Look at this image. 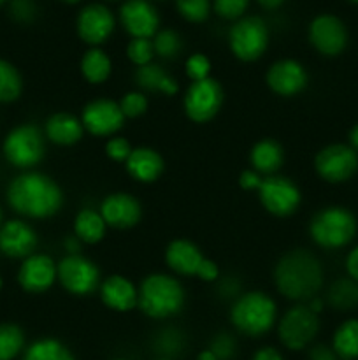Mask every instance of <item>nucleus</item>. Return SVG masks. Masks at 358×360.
Segmentation results:
<instances>
[{
    "instance_id": "3c124183",
    "label": "nucleus",
    "mask_w": 358,
    "mask_h": 360,
    "mask_svg": "<svg viewBox=\"0 0 358 360\" xmlns=\"http://www.w3.org/2000/svg\"><path fill=\"white\" fill-rule=\"evenodd\" d=\"M79 245L81 241L76 238V236H74V238H67L65 241V248L67 252H70V255H77V252H79Z\"/></svg>"
},
{
    "instance_id": "6e6552de",
    "label": "nucleus",
    "mask_w": 358,
    "mask_h": 360,
    "mask_svg": "<svg viewBox=\"0 0 358 360\" xmlns=\"http://www.w3.org/2000/svg\"><path fill=\"white\" fill-rule=\"evenodd\" d=\"M318 329V315L307 306H295L281 320L279 338L290 350H302L314 340Z\"/></svg>"
},
{
    "instance_id": "0e129e2a",
    "label": "nucleus",
    "mask_w": 358,
    "mask_h": 360,
    "mask_svg": "<svg viewBox=\"0 0 358 360\" xmlns=\"http://www.w3.org/2000/svg\"><path fill=\"white\" fill-rule=\"evenodd\" d=\"M160 360H168V359H160Z\"/></svg>"
},
{
    "instance_id": "4d7b16f0",
    "label": "nucleus",
    "mask_w": 358,
    "mask_h": 360,
    "mask_svg": "<svg viewBox=\"0 0 358 360\" xmlns=\"http://www.w3.org/2000/svg\"><path fill=\"white\" fill-rule=\"evenodd\" d=\"M63 2H70V4H74V2H79V0H63Z\"/></svg>"
},
{
    "instance_id": "f3484780",
    "label": "nucleus",
    "mask_w": 358,
    "mask_h": 360,
    "mask_svg": "<svg viewBox=\"0 0 358 360\" xmlns=\"http://www.w3.org/2000/svg\"><path fill=\"white\" fill-rule=\"evenodd\" d=\"M267 83L274 94L291 97L304 90L307 84V74L304 67L295 60H281L269 69Z\"/></svg>"
},
{
    "instance_id": "f704fd0d",
    "label": "nucleus",
    "mask_w": 358,
    "mask_h": 360,
    "mask_svg": "<svg viewBox=\"0 0 358 360\" xmlns=\"http://www.w3.org/2000/svg\"><path fill=\"white\" fill-rule=\"evenodd\" d=\"M153 48L161 58L171 60L179 55V51H181L183 48V42H181V37L178 35V32L168 30L167 28V30L158 32L157 37H154L153 41Z\"/></svg>"
},
{
    "instance_id": "dca6fc26",
    "label": "nucleus",
    "mask_w": 358,
    "mask_h": 360,
    "mask_svg": "<svg viewBox=\"0 0 358 360\" xmlns=\"http://www.w3.org/2000/svg\"><path fill=\"white\" fill-rule=\"evenodd\" d=\"M114 30V16L102 4H90L77 16V34L91 46L102 44Z\"/></svg>"
},
{
    "instance_id": "5fc2aeb1",
    "label": "nucleus",
    "mask_w": 358,
    "mask_h": 360,
    "mask_svg": "<svg viewBox=\"0 0 358 360\" xmlns=\"http://www.w3.org/2000/svg\"><path fill=\"white\" fill-rule=\"evenodd\" d=\"M350 143L353 150H358V125H354L350 132Z\"/></svg>"
},
{
    "instance_id": "5701e85b",
    "label": "nucleus",
    "mask_w": 358,
    "mask_h": 360,
    "mask_svg": "<svg viewBox=\"0 0 358 360\" xmlns=\"http://www.w3.org/2000/svg\"><path fill=\"white\" fill-rule=\"evenodd\" d=\"M126 169L137 181L151 183L160 178L164 172V160L151 148H137V150H132L130 157L126 158Z\"/></svg>"
},
{
    "instance_id": "f03ea898",
    "label": "nucleus",
    "mask_w": 358,
    "mask_h": 360,
    "mask_svg": "<svg viewBox=\"0 0 358 360\" xmlns=\"http://www.w3.org/2000/svg\"><path fill=\"white\" fill-rule=\"evenodd\" d=\"M274 280L277 290L284 297L293 301H311L321 288L323 271L314 255L297 250L277 262Z\"/></svg>"
},
{
    "instance_id": "4c0bfd02",
    "label": "nucleus",
    "mask_w": 358,
    "mask_h": 360,
    "mask_svg": "<svg viewBox=\"0 0 358 360\" xmlns=\"http://www.w3.org/2000/svg\"><path fill=\"white\" fill-rule=\"evenodd\" d=\"M119 108H121L123 116L125 118H137V116L144 115L147 109V101L142 94L139 91H130L119 102Z\"/></svg>"
},
{
    "instance_id": "bf43d9fd",
    "label": "nucleus",
    "mask_w": 358,
    "mask_h": 360,
    "mask_svg": "<svg viewBox=\"0 0 358 360\" xmlns=\"http://www.w3.org/2000/svg\"><path fill=\"white\" fill-rule=\"evenodd\" d=\"M0 221H2V211H0Z\"/></svg>"
},
{
    "instance_id": "39448f33",
    "label": "nucleus",
    "mask_w": 358,
    "mask_h": 360,
    "mask_svg": "<svg viewBox=\"0 0 358 360\" xmlns=\"http://www.w3.org/2000/svg\"><path fill=\"white\" fill-rule=\"evenodd\" d=\"M311 238L323 248L346 246L357 234V220L344 207H326L311 220Z\"/></svg>"
},
{
    "instance_id": "c9c22d12",
    "label": "nucleus",
    "mask_w": 358,
    "mask_h": 360,
    "mask_svg": "<svg viewBox=\"0 0 358 360\" xmlns=\"http://www.w3.org/2000/svg\"><path fill=\"white\" fill-rule=\"evenodd\" d=\"M209 0H178V11L183 18L193 23H200L209 16Z\"/></svg>"
},
{
    "instance_id": "37998d69",
    "label": "nucleus",
    "mask_w": 358,
    "mask_h": 360,
    "mask_svg": "<svg viewBox=\"0 0 358 360\" xmlns=\"http://www.w3.org/2000/svg\"><path fill=\"white\" fill-rule=\"evenodd\" d=\"M105 153L116 162H126V158L132 153V148H130L126 139H123V137H114V139H111L105 144Z\"/></svg>"
},
{
    "instance_id": "de8ad7c7",
    "label": "nucleus",
    "mask_w": 358,
    "mask_h": 360,
    "mask_svg": "<svg viewBox=\"0 0 358 360\" xmlns=\"http://www.w3.org/2000/svg\"><path fill=\"white\" fill-rule=\"evenodd\" d=\"M346 267H347V273H350V276L353 278L354 281H358V246L350 253V255H347Z\"/></svg>"
},
{
    "instance_id": "2f4dec72",
    "label": "nucleus",
    "mask_w": 358,
    "mask_h": 360,
    "mask_svg": "<svg viewBox=\"0 0 358 360\" xmlns=\"http://www.w3.org/2000/svg\"><path fill=\"white\" fill-rule=\"evenodd\" d=\"M23 330L13 323L0 326V360H13L23 350Z\"/></svg>"
},
{
    "instance_id": "20e7f679",
    "label": "nucleus",
    "mask_w": 358,
    "mask_h": 360,
    "mask_svg": "<svg viewBox=\"0 0 358 360\" xmlns=\"http://www.w3.org/2000/svg\"><path fill=\"white\" fill-rule=\"evenodd\" d=\"M276 302L263 292H249L241 295L234 304L230 319L237 330L251 338L269 333L276 322Z\"/></svg>"
},
{
    "instance_id": "2eb2a0df",
    "label": "nucleus",
    "mask_w": 358,
    "mask_h": 360,
    "mask_svg": "<svg viewBox=\"0 0 358 360\" xmlns=\"http://www.w3.org/2000/svg\"><path fill=\"white\" fill-rule=\"evenodd\" d=\"M119 18L133 39H150L157 34L160 23L157 9L147 0H126L119 9Z\"/></svg>"
},
{
    "instance_id": "8fccbe9b",
    "label": "nucleus",
    "mask_w": 358,
    "mask_h": 360,
    "mask_svg": "<svg viewBox=\"0 0 358 360\" xmlns=\"http://www.w3.org/2000/svg\"><path fill=\"white\" fill-rule=\"evenodd\" d=\"M253 360H283V357H281L279 352L276 350V348H260L258 352L255 354V357H253Z\"/></svg>"
},
{
    "instance_id": "4be33fe9",
    "label": "nucleus",
    "mask_w": 358,
    "mask_h": 360,
    "mask_svg": "<svg viewBox=\"0 0 358 360\" xmlns=\"http://www.w3.org/2000/svg\"><path fill=\"white\" fill-rule=\"evenodd\" d=\"M165 260L175 273L185 274V276H193V274L197 276L204 262V257L193 243L178 239L168 245L167 252H165Z\"/></svg>"
},
{
    "instance_id": "79ce46f5",
    "label": "nucleus",
    "mask_w": 358,
    "mask_h": 360,
    "mask_svg": "<svg viewBox=\"0 0 358 360\" xmlns=\"http://www.w3.org/2000/svg\"><path fill=\"white\" fill-rule=\"evenodd\" d=\"M37 14L34 0H13L11 2V16L20 23H28Z\"/></svg>"
},
{
    "instance_id": "c03bdc74",
    "label": "nucleus",
    "mask_w": 358,
    "mask_h": 360,
    "mask_svg": "<svg viewBox=\"0 0 358 360\" xmlns=\"http://www.w3.org/2000/svg\"><path fill=\"white\" fill-rule=\"evenodd\" d=\"M197 276L202 278L204 281H214V280H218V276H220V269H218V266L213 262V260L204 259V262H202V266H200Z\"/></svg>"
},
{
    "instance_id": "b1692460",
    "label": "nucleus",
    "mask_w": 358,
    "mask_h": 360,
    "mask_svg": "<svg viewBox=\"0 0 358 360\" xmlns=\"http://www.w3.org/2000/svg\"><path fill=\"white\" fill-rule=\"evenodd\" d=\"M83 123L69 112H56L46 123V136L60 146L76 144L83 137Z\"/></svg>"
},
{
    "instance_id": "9b49d317",
    "label": "nucleus",
    "mask_w": 358,
    "mask_h": 360,
    "mask_svg": "<svg viewBox=\"0 0 358 360\" xmlns=\"http://www.w3.org/2000/svg\"><path fill=\"white\" fill-rule=\"evenodd\" d=\"M260 202L269 213L276 217H288L295 213L300 204V192L293 181L281 176H269L258 186Z\"/></svg>"
},
{
    "instance_id": "603ef678",
    "label": "nucleus",
    "mask_w": 358,
    "mask_h": 360,
    "mask_svg": "<svg viewBox=\"0 0 358 360\" xmlns=\"http://www.w3.org/2000/svg\"><path fill=\"white\" fill-rule=\"evenodd\" d=\"M309 309H311L312 313H316V315H318L319 311H321L323 309V302L319 301V299H316V297H312L311 301H309V306H307Z\"/></svg>"
},
{
    "instance_id": "13d9d810",
    "label": "nucleus",
    "mask_w": 358,
    "mask_h": 360,
    "mask_svg": "<svg viewBox=\"0 0 358 360\" xmlns=\"http://www.w3.org/2000/svg\"><path fill=\"white\" fill-rule=\"evenodd\" d=\"M0 288H2V278H0Z\"/></svg>"
},
{
    "instance_id": "6e6d98bb",
    "label": "nucleus",
    "mask_w": 358,
    "mask_h": 360,
    "mask_svg": "<svg viewBox=\"0 0 358 360\" xmlns=\"http://www.w3.org/2000/svg\"><path fill=\"white\" fill-rule=\"evenodd\" d=\"M197 360H218V359H216V355H214L211 350H204L202 354L199 355V359H197Z\"/></svg>"
},
{
    "instance_id": "49530a36",
    "label": "nucleus",
    "mask_w": 358,
    "mask_h": 360,
    "mask_svg": "<svg viewBox=\"0 0 358 360\" xmlns=\"http://www.w3.org/2000/svg\"><path fill=\"white\" fill-rule=\"evenodd\" d=\"M336 355L333 348L325 347V345H318L311 350V360H336Z\"/></svg>"
},
{
    "instance_id": "864d4df0",
    "label": "nucleus",
    "mask_w": 358,
    "mask_h": 360,
    "mask_svg": "<svg viewBox=\"0 0 358 360\" xmlns=\"http://www.w3.org/2000/svg\"><path fill=\"white\" fill-rule=\"evenodd\" d=\"M258 2L260 6H263L265 9H276V7H279L284 0H258Z\"/></svg>"
},
{
    "instance_id": "052dcab7",
    "label": "nucleus",
    "mask_w": 358,
    "mask_h": 360,
    "mask_svg": "<svg viewBox=\"0 0 358 360\" xmlns=\"http://www.w3.org/2000/svg\"><path fill=\"white\" fill-rule=\"evenodd\" d=\"M4 2H6V0H0V6H2V4H4Z\"/></svg>"
},
{
    "instance_id": "c85d7f7f",
    "label": "nucleus",
    "mask_w": 358,
    "mask_h": 360,
    "mask_svg": "<svg viewBox=\"0 0 358 360\" xmlns=\"http://www.w3.org/2000/svg\"><path fill=\"white\" fill-rule=\"evenodd\" d=\"M81 70L90 83H104L111 74V60L102 49L91 48L81 60Z\"/></svg>"
},
{
    "instance_id": "cd10ccee",
    "label": "nucleus",
    "mask_w": 358,
    "mask_h": 360,
    "mask_svg": "<svg viewBox=\"0 0 358 360\" xmlns=\"http://www.w3.org/2000/svg\"><path fill=\"white\" fill-rule=\"evenodd\" d=\"M326 301L339 311H350L358 306V281L353 278H340L329 288Z\"/></svg>"
},
{
    "instance_id": "e2e57ef3",
    "label": "nucleus",
    "mask_w": 358,
    "mask_h": 360,
    "mask_svg": "<svg viewBox=\"0 0 358 360\" xmlns=\"http://www.w3.org/2000/svg\"><path fill=\"white\" fill-rule=\"evenodd\" d=\"M114 360H126V359H114Z\"/></svg>"
},
{
    "instance_id": "a19ab883",
    "label": "nucleus",
    "mask_w": 358,
    "mask_h": 360,
    "mask_svg": "<svg viewBox=\"0 0 358 360\" xmlns=\"http://www.w3.org/2000/svg\"><path fill=\"white\" fill-rule=\"evenodd\" d=\"M249 0H214V11L225 20H237L244 14Z\"/></svg>"
},
{
    "instance_id": "a18cd8bd",
    "label": "nucleus",
    "mask_w": 358,
    "mask_h": 360,
    "mask_svg": "<svg viewBox=\"0 0 358 360\" xmlns=\"http://www.w3.org/2000/svg\"><path fill=\"white\" fill-rule=\"evenodd\" d=\"M239 183H241V186L244 190H258L260 183H262V178H260L256 172L244 171L241 174V178H239Z\"/></svg>"
},
{
    "instance_id": "aec40b11",
    "label": "nucleus",
    "mask_w": 358,
    "mask_h": 360,
    "mask_svg": "<svg viewBox=\"0 0 358 360\" xmlns=\"http://www.w3.org/2000/svg\"><path fill=\"white\" fill-rule=\"evenodd\" d=\"M35 246H37V236L34 229L25 221H7L0 229V250L7 257H14V259L30 257Z\"/></svg>"
},
{
    "instance_id": "1a4fd4ad",
    "label": "nucleus",
    "mask_w": 358,
    "mask_h": 360,
    "mask_svg": "<svg viewBox=\"0 0 358 360\" xmlns=\"http://www.w3.org/2000/svg\"><path fill=\"white\" fill-rule=\"evenodd\" d=\"M223 90L213 77L195 81L185 95V111L190 120L197 123L209 122L221 108Z\"/></svg>"
},
{
    "instance_id": "e433bc0d",
    "label": "nucleus",
    "mask_w": 358,
    "mask_h": 360,
    "mask_svg": "<svg viewBox=\"0 0 358 360\" xmlns=\"http://www.w3.org/2000/svg\"><path fill=\"white\" fill-rule=\"evenodd\" d=\"M153 53H154L153 42H151L150 39H132L128 48H126V55H128V58L139 67L151 63Z\"/></svg>"
},
{
    "instance_id": "ea45409f",
    "label": "nucleus",
    "mask_w": 358,
    "mask_h": 360,
    "mask_svg": "<svg viewBox=\"0 0 358 360\" xmlns=\"http://www.w3.org/2000/svg\"><path fill=\"white\" fill-rule=\"evenodd\" d=\"M211 352L216 355L218 360H230L235 355V350H237V345H235V340L228 333H220L211 343Z\"/></svg>"
},
{
    "instance_id": "7c9ffc66",
    "label": "nucleus",
    "mask_w": 358,
    "mask_h": 360,
    "mask_svg": "<svg viewBox=\"0 0 358 360\" xmlns=\"http://www.w3.org/2000/svg\"><path fill=\"white\" fill-rule=\"evenodd\" d=\"M23 360H76L69 348L56 340L35 341L25 352Z\"/></svg>"
},
{
    "instance_id": "bb28decb",
    "label": "nucleus",
    "mask_w": 358,
    "mask_h": 360,
    "mask_svg": "<svg viewBox=\"0 0 358 360\" xmlns=\"http://www.w3.org/2000/svg\"><path fill=\"white\" fill-rule=\"evenodd\" d=\"M105 221L100 213L93 210H83L77 213L76 221H74V231L76 238L83 243H98L105 234Z\"/></svg>"
},
{
    "instance_id": "4468645a",
    "label": "nucleus",
    "mask_w": 358,
    "mask_h": 360,
    "mask_svg": "<svg viewBox=\"0 0 358 360\" xmlns=\"http://www.w3.org/2000/svg\"><path fill=\"white\" fill-rule=\"evenodd\" d=\"M123 120L125 116L119 104L100 98V101L90 102L84 108L81 123L93 136H111L121 129Z\"/></svg>"
},
{
    "instance_id": "412c9836",
    "label": "nucleus",
    "mask_w": 358,
    "mask_h": 360,
    "mask_svg": "<svg viewBox=\"0 0 358 360\" xmlns=\"http://www.w3.org/2000/svg\"><path fill=\"white\" fill-rule=\"evenodd\" d=\"M102 301L114 311H130L139 301V292L133 283L123 276H109L100 288Z\"/></svg>"
},
{
    "instance_id": "393cba45",
    "label": "nucleus",
    "mask_w": 358,
    "mask_h": 360,
    "mask_svg": "<svg viewBox=\"0 0 358 360\" xmlns=\"http://www.w3.org/2000/svg\"><path fill=\"white\" fill-rule=\"evenodd\" d=\"M135 79L139 86L150 91H160L165 95H174L178 91V83L171 74L165 72L157 63H147L137 69Z\"/></svg>"
},
{
    "instance_id": "680f3d73",
    "label": "nucleus",
    "mask_w": 358,
    "mask_h": 360,
    "mask_svg": "<svg viewBox=\"0 0 358 360\" xmlns=\"http://www.w3.org/2000/svg\"><path fill=\"white\" fill-rule=\"evenodd\" d=\"M351 2H354V4H358V0H351Z\"/></svg>"
},
{
    "instance_id": "473e14b6",
    "label": "nucleus",
    "mask_w": 358,
    "mask_h": 360,
    "mask_svg": "<svg viewBox=\"0 0 358 360\" xmlns=\"http://www.w3.org/2000/svg\"><path fill=\"white\" fill-rule=\"evenodd\" d=\"M21 76L16 67L0 60V102H13L21 94Z\"/></svg>"
},
{
    "instance_id": "ddd939ff",
    "label": "nucleus",
    "mask_w": 358,
    "mask_h": 360,
    "mask_svg": "<svg viewBox=\"0 0 358 360\" xmlns=\"http://www.w3.org/2000/svg\"><path fill=\"white\" fill-rule=\"evenodd\" d=\"M309 41L323 55L336 56L346 48V27L339 18L332 14L316 16L309 25Z\"/></svg>"
},
{
    "instance_id": "a878e982",
    "label": "nucleus",
    "mask_w": 358,
    "mask_h": 360,
    "mask_svg": "<svg viewBox=\"0 0 358 360\" xmlns=\"http://www.w3.org/2000/svg\"><path fill=\"white\" fill-rule=\"evenodd\" d=\"M251 164L263 174H272L283 164V148L272 139H263L251 150Z\"/></svg>"
},
{
    "instance_id": "f257e3e1",
    "label": "nucleus",
    "mask_w": 358,
    "mask_h": 360,
    "mask_svg": "<svg viewBox=\"0 0 358 360\" xmlns=\"http://www.w3.org/2000/svg\"><path fill=\"white\" fill-rule=\"evenodd\" d=\"M7 200L14 211L25 217L49 218L62 207L63 193L46 174L25 172L9 185Z\"/></svg>"
},
{
    "instance_id": "f8f14e48",
    "label": "nucleus",
    "mask_w": 358,
    "mask_h": 360,
    "mask_svg": "<svg viewBox=\"0 0 358 360\" xmlns=\"http://www.w3.org/2000/svg\"><path fill=\"white\" fill-rule=\"evenodd\" d=\"M314 167L323 179L340 183L350 179L358 169V157L351 146L332 144L323 148L314 160Z\"/></svg>"
},
{
    "instance_id": "09e8293b",
    "label": "nucleus",
    "mask_w": 358,
    "mask_h": 360,
    "mask_svg": "<svg viewBox=\"0 0 358 360\" xmlns=\"http://www.w3.org/2000/svg\"><path fill=\"white\" fill-rule=\"evenodd\" d=\"M220 292L225 295V297H232V295H237L239 283L235 280H232V278H227V280H221Z\"/></svg>"
},
{
    "instance_id": "9d476101",
    "label": "nucleus",
    "mask_w": 358,
    "mask_h": 360,
    "mask_svg": "<svg viewBox=\"0 0 358 360\" xmlns=\"http://www.w3.org/2000/svg\"><path fill=\"white\" fill-rule=\"evenodd\" d=\"M56 276L65 290L74 295H88L98 287V269L91 260L69 255L56 266Z\"/></svg>"
},
{
    "instance_id": "0eeeda50",
    "label": "nucleus",
    "mask_w": 358,
    "mask_h": 360,
    "mask_svg": "<svg viewBox=\"0 0 358 360\" xmlns=\"http://www.w3.org/2000/svg\"><path fill=\"white\" fill-rule=\"evenodd\" d=\"M4 155L13 165L28 169L37 165L44 157V139L37 127L21 125L4 141Z\"/></svg>"
},
{
    "instance_id": "72a5a7b5",
    "label": "nucleus",
    "mask_w": 358,
    "mask_h": 360,
    "mask_svg": "<svg viewBox=\"0 0 358 360\" xmlns=\"http://www.w3.org/2000/svg\"><path fill=\"white\" fill-rule=\"evenodd\" d=\"M183 347H185V338L178 329H172V327L161 330L154 340V350L161 355V359L171 360V357L181 354Z\"/></svg>"
},
{
    "instance_id": "7ed1b4c3",
    "label": "nucleus",
    "mask_w": 358,
    "mask_h": 360,
    "mask_svg": "<svg viewBox=\"0 0 358 360\" xmlns=\"http://www.w3.org/2000/svg\"><path fill=\"white\" fill-rule=\"evenodd\" d=\"M139 308L151 319H168L181 311L185 290L175 278L167 274H151L139 290Z\"/></svg>"
},
{
    "instance_id": "c756f323",
    "label": "nucleus",
    "mask_w": 358,
    "mask_h": 360,
    "mask_svg": "<svg viewBox=\"0 0 358 360\" xmlns=\"http://www.w3.org/2000/svg\"><path fill=\"white\" fill-rule=\"evenodd\" d=\"M333 352L343 359L358 357V320H347L337 329Z\"/></svg>"
},
{
    "instance_id": "a211bd4d",
    "label": "nucleus",
    "mask_w": 358,
    "mask_h": 360,
    "mask_svg": "<svg viewBox=\"0 0 358 360\" xmlns=\"http://www.w3.org/2000/svg\"><path fill=\"white\" fill-rule=\"evenodd\" d=\"M20 285L27 292L41 294L46 292L56 280V266L48 255H30L18 273Z\"/></svg>"
},
{
    "instance_id": "6ab92c4d",
    "label": "nucleus",
    "mask_w": 358,
    "mask_h": 360,
    "mask_svg": "<svg viewBox=\"0 0 358 360\" xmlns=\"http://www.w3.org/2000/svg\"><path fill=\"white\" fill-rule=\"evenodd\" d=\"M105 225L114 229H130L140 220V204L128 193H112L100 206Z\"/></svg>"
},
{
    "instance_id": "423d86ee",
    "label": "nucleus",
    "mask_w": 358,
    "mask_h": 360,
    "mask_svg": "<svg viewBox=\"0 0 358 360\" xmlns=\"http://www.w3.org/2000/svg\"><path fill=\"white\" fill-rule=\"evenodd\" d=\"M230 49L237 58L244 62H253L260 58L269 44V30L263 20L258 16H248L239 20L230 28L228 35Z\"/></svg>"
},
{
    "instance_id": "58836bf2",
    "label": "nucleus",
    "mask_w": 358,
    "mask_h": 360,
    "mask_svg": "<svg viewBox=\"0 0 358 360\" xmlns=\"http://www.w3.org/2000/svg\"><path fill=\"white\" fill-rule=\"evenodd\" d=\"M211 72V62L207 56H204L202 53H197L192 55L186 62V74H188L190 79L195 83V81H202L209 77Z\"/></svg>"
}]
</instances>
